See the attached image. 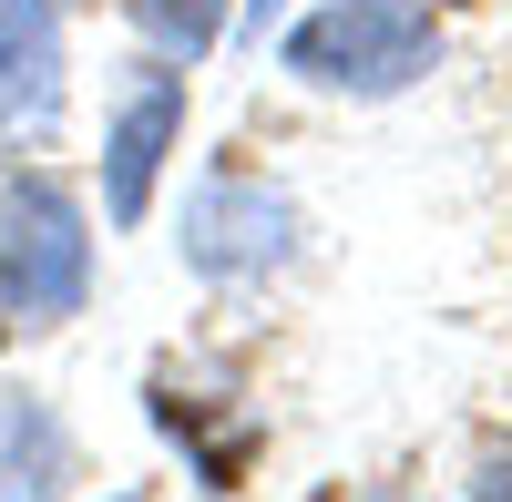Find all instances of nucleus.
I'll return each mask as SVG.
<instances>
[{
	"label": "nucleus",
	"instance_id": "f03ea898",
	"mask_svg": "<svg viewBox=\"0 0 512 502\" xmlns=\"http://www.w3.org/2000/svg\"><path fill=\"white\" fill-rule=\"evenodd\" d=\"M0 298L31 328H62L93 298V236H82V205L52 175H11L0 185Z\"/></svg>",
	"mask_w": 512,
	"mask_h": 502
},
{
	"label": "nucleus",
	"instance_id": "9d476101",
	"mask_svg": "<svg viewBox=\"0 0 512 502\" xmlns=\"http://www.w3.org/2000/svg\"><path fill=\"white\" fill-rule=\"evenodd\" d=\"M113 502H144V492H113Z\"/></svg>",
	"mask_w": 512,
	"mask_h": 502
},
{
	"label": "nucleus",
	"instance_id": "423d86ee",
	"mask_svg": "<svg viewBox=\"0 0 512 502\" xmlns=\"http://www.w3.org/2000/svg\"><path fill=\"white\" fill-rule=\"evenodd\" d=\"M0 431H11V451H0V502H52V492H62V451H72L62 421H52L41 400H21Z\"/></svg>",
	"mask_w": 512,
	"mask_h": 502
},
{
	"label": "nucleus",
	"instance_id": "0eeeda50",
	"mask_svg": "<svg viewBox=\"0 0 512 502\" xmlns=\"http://www.w3.org/2000/svg\"><path fill=\"white\" fill-rule=\"evenodd\" d=\"M134 21L164 62H205L216 52V31H226V0H134Z\"/></svg>",
	"mask_w": 512,
	"mask_h": 502
},
{
	"label": "nucleus",
	"instance_id": "f257e3e1",
	"mask_svg": "<svg viewBox=\"0 0 512 502\" xmlns=\"http://www.w3.org/2000/svg\"><path fill=\"white\" fill-rule=\"evenodd\" d=\"M277 62L297 82H318V93L390 103L441 62V31H431V0H318L308 21H287Z\"/></svg>",
	"mask_w": 512,
	"mask_h": 502
},
{
	"label": "nucleus",
	"instance_id": "7ed1b4c3",
	"mask_svg": "<svg viewBox=\"0 0 512 502\" xmlns=\"http://www.w3.org/2000/svg\"><path fill=\"white\" fill-rule=\"evenodd\" d=\"M287 246H297V205L277 185L205 175L185 195V267H205V277H267V267H287Z\"/></svg>",
	"mask_w": 512,
	"mask_h": 502
},
{
	"label": "nucleus",
	"instance_id": "6e6552de",
	"mask_svg": "<svg viewBox=\"0 0 512 502\" xmlns=\"http://www.w3.org/2000/svg\"><path fill=\"white\" fill-rule=\"evenodd\" d=\"M472 502H512V462H482V482H472Z\"/></svg>",
	"mask_w": 512,
	"mask_h": 502
},
{
	"label": "nucleus",
	"instance_id": "1a4fd4ad",
	"mask_svg": "<svg viewBox=\"0 0 512 502\" xmlns=\"http://www.w3.org/2000/svg\"><path fill=\"white\" fill-rule=\"evenodd\" d=\"M277 11H287V0H246V31H267V21H277Z\"/></svg>",
	"mask_w": 512,
	"mask_h": 502
},
{
	"label": "nucleus",
	"instance_id": "39448f33",
	"mask_svg": "<svg viewBox=\"0 0 512 502\" xmlns=\"http://www.w3.org/2000/svg\"><path fill=\"white\" fill-rule=\"evenodd\" d=\"M62 113V21L52 0H0V134H52Z\"/></svg>",
	"mask_w": 512,
	"mask_h": 502
},
{
	"label": "nucleus",
	"instance_id": "20e7f679",
	"mask_svg": "<svg viewBox=\"0 0 512 502\" xmlns=\"http://www.w3.org/2000/svg\"><path fill=\"white\" fill-rule=\"evenodd\" d=\"M175 144H185V72H154L144 93L113 113V134H103V216L113 226L154 216V185H164V154Z\"/></svg>",
	"mask_w": 512,
	"mask_h": 502
}]
</instances>
